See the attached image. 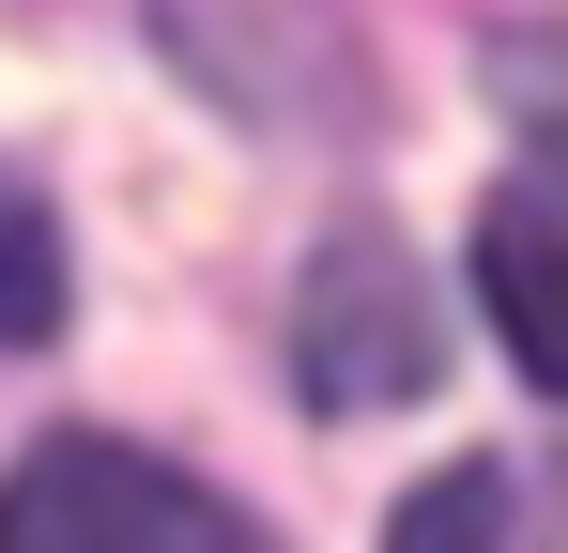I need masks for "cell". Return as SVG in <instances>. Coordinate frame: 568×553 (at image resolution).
Here are the masks:
<instances>
[{"instance_id": "1", "label": "cell", "mask_w": 568, "mask_h": 553, "mask_svg": "<svg viewBox=\"0 0 568 553\" xmlns=\"http://www.w3.org/2000/svg\"><path fill=\"white\" fill-rule=\"evenodd\" d=\"M0 553H246V539L185 461L123 446V431H47L0 476Z\"/></svg>"}, {"instance_id": "2", "label": "cell", "mask_w": 568, "mask_h": 553, "mask_svg": "<svg viewBox=\"0 0 568 553\" xmlns=\"http://www.w3.org/2000/svg\"><path fill=\"white\" fill-rule=\"evenodd\" d=\"M446 369V323H430V276L399 231H338L307 292H292V384L323 400V415H384V400H415Z\"/></svg>"}, {"instance_id": "3", "label": "cell", "mask_w": 568, "mask_h": 553, "mask_svg": "<svg viewBox=\"0 0 568 553\" xmlns=\"http://www.w3.org/2000/svg\"><path fill=\"white\" fill-rule=\"evenodd\" d=\"M476 308H491V339L523 354V384L568 400V184H507V200L476 215Z\"/></svg>"}, {"instance_id": "4", "label": "cell", "mask_w": 568, "mask_h": 553, "mask_svg": "<svg viewBox=\"0 0 568 553\" xmlns=\"http://www.w3.org/2000/svg\"><path fill=\"white\" fill-rule=\"evenodd\" d=\"M78 308V262H62V215L31 184H0V354H47Z\"/></svg>"}, {"instance_id": "5", "label": "cell", "mask_w": 568, "mask_h": 553, "mask_svg": "<svg viewBox=\"0 0 568 553\" xmlns=\"http://www.w3.org/2000/svg\"><path fill=\"white\" fill-rule=\"evenodd\" d=\"M507 539V476L491 461H446L430 492H399V523H384V553H491Z\"/></svg>"}, {"instance_id": "6", "label": "cell", "mask_w": 568, "mask_h": 553, "mask_svg": "<svg viewBox=\"0 0 568 553\" xmlns=\"http://www.w3.org/2000/svg\"><path fill=\"white\" fill-rule=\"evenodd\" d=\"M491 92H507V123L538 139V184H568V47H491Z\"/></svg>"}]
</instances>
